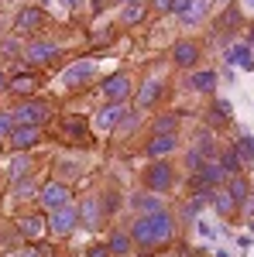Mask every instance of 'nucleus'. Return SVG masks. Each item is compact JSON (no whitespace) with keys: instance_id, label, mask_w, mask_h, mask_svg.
I'll return each instance as SVG.
<instances>
[{"instance_id":"6ab92c4d","label":"nucleus","mask_w":254,"mask_h":257,"mask_svg":"<svg viewBox=\"0 0 254 257\" xmlns=\"http://www.w3.org/2000/svg\"><path fill=\"white\" fill-rule=\"evenodd\" d=\"M144 14H148L144 0H127V4H124V11H120V21H124V24H141Z\"/></svg>"},{"instance_id":"1a4fd4ad","label":"nucleus","mask_w":254,"mask_h":257,"mask_svg":"<svg viewBox=\"0 0 254 257\" xmlns=\"http://www.w3.org/2000/svg\"><path fill=\"white\" fill-rule=\"evenodd\" d=\"M223 168H220V161H203L199 168H196V185H206V189H220L223 185Z\"/></svg>"},{"instance_id":"4468645a","label":"nucleus","mask_w":254,"mask_h":257,"mask_svg":"<svg viewBox=\"0 0 254 257\" xmlns=\"http://www.w3.org/2000/svg\"><path fill=\"white\" fill-rule=\"evenodd\" d=\"M227 196L234 206H244V202H251V182L244 175H234L230 178V185H227Z\"/></svg>"},{"instance_id":"0eeeda50","label":"nucleus","mask_w":254,"mask_h":257,"mask_svg":"<svg viewBox=\"0 0 254 257\" xmlns=\"http://www.w3.org/2000/svg\"><path fill=\"white\" fill-rule=\"evenodd\" d=\"M24 59H28V65H45V62L59 59V45L55 41H31Z\"/></svg>"},{"instance_id":"f8f14e48","label":"nucleus","mask_w":254,"mask_h":257,"mask_svg":"<svg viewBox=\"0 0 254 257\" xmlns=\"http://www.w3.org/2000/svg\"><path fill=\"white\" fill-rule=\"evenodd\" d=\"M41 141V131L38 127H14V131H11V144H14V148H18V151H24V148H35V144H38Z\"/></svg>"},{"instance_id":"473e14b6","label":"nucleus","mask_w":254,"mask_h":257,"mask_svg":"<svg viewBox=\"0 0 254 257\" xmlns=\"http://www.w3.org/2000/svg\"><path fill=\"white\" fill-rule=\"evenodd\" d=\"M186 165H189V168H199V165H203V158H199V151H189V155H186Z\"/></svg>"},{"instance_id":"393cba45","label":"nucleus","mask_w":254,"mask_h":257,"mask_svg":"<svg viewBox=\"0 0 254 257\" xmlns=\"http://www.w3.org/2000/svg\"><path fill=\"white\" fill-rule=\"evenodd\" d=\"M213 206L227 216V213H234V202H230V196L227 192H220V189H213Z\"/></svg>"},{"instance_id":"c9c22d12","label":"nucleus","mask_w":254,"mask_h":257,"mask_svg":"<svg viewBox=\"0 0 254 257\" xmlns=\"http://www.w3.org/2000/svg\"><path fill=\"white\" fill-rule=\"evenodd\" d=\"M4 89H7V76L0 72V93H4Z\"/></svg>"},{"instance_id":"5701e85b","label":"nucleus","mask_w":254,"mask_h":257,"mask_svg":"<svg viewBox=\"0 0 254 257\" xmlns=\"http://www.w3.org/2000/svg\"><path fill=\"white\" fill-rule=\"evenodd\" d=\"M251 144H254V141H251V134H244V138L237 141V148H234V158L240 161V165H251V155H254V151H251Z\"/></svg>"},{"instance_id":"aec40b11","label":"nucleus","mask_w":254,"mask_h":257,"mask_svg":"<svg viewBox=\"0 0 254 257\" xmlns=\"http://www.w3.org/2000/svg\"><path fill=\"white\" fill-rule=\"evenodd\" d=\"M131 206H134L141 216H148V213H158V209H161V196H155V192H148V196H134Z\"/></svg>"},{"instance_id":"e433bc0d","label":"nucleus","mask_w":254,"mask_h":257,"mask_svg":"<svg viewBox=\"0 0 254 257\" xmlns=\"http://www.w3.org/2000/svg\"><path fill=\"white\" fill-rule=\"evenodd\" d=\"M213 4H216V7H227V4H230V0H213Z\"/></svg>"},{"instance_id":"f257e3e1","label":"nucleus","mask_w":254,"mask_h":257,"mask_svg":"<svg viewBox=\"0 0 254 257\" xmlns=\"http://www.w3.org/2000/svg\"><path fill=\"white\" fill-rule=\"evenodd\" d=\"M172 233H176V219L168 216L165 209L148 213V216H137L134 226L127 230L131 243H141V247H161V243L172 240Z\"/></svg>"},{"instance_id":"dca6fc26","label":"nucleus","mask_w":254,"mask_h":257,"mask_svg":"<svg viewBox=\"0 0 254 257\" xmlns=\"http://www.w3.org/2000/svg\"><path fill=\"white\" fill-rule=\"evenodd\" d=\"M41 21H45V14H41L38 7H21V11H18V18H14V24H18L21 31H35Z\"/></svg>"},{"instance_id":"9b49d317","label":"nucleus","mask_w":254,"mask_h":257,"mask_svg":"<svg viewBox=\"0 0 254 257\" xmlns=\"http://www.w3.org/2000/svg\"><path fill=\"white\" fill-rule=\"evenodd\" d=\"M165 93V79H158V76H148L144 86L137 89V106H151L158 96Z\"/></svg>"},{"instance_id":"4be33fe9","label":"nucleus","mask_w":254,"mask_h":257,"mask_svg":"<svg viewBox=\"0 0 254 257\" xmlns=\"http://www.w3.org/2000/svg\"><path fill=\"white\" fill-rule=\"evenodd\" d=\"M107 250H110V257H127L131 254V237L127 233H114L110 243H107Z\"/></svg>"},{"instance_id":"f704fd0d","label":"nucleus","mask_w":254,"mask_h":257,"mask_svg":"<svg viewBox=\"0 0 254 257\" xmlns=\"http://www.w3.org/2000/svg\"><path fill=\"white\" fill-rule=\"evenodd\" d=\"M251 4H254V0H240V11H244V14H251Z\"/></svg>"},{"instance_id":"cd10ccee","label":"nucleus","mask_w":254,"mask_h":257,"mask_svg":"<svg viewBox=\"0 0 254 257\" xmlns=\"http://www.w3.org/2000/svg\"><path fill=\"white\" fill-rule=\"evenodd\" d=\"M86 257H110V250H107V243H93V247L86 250Z\"/></svg>"},{"instance_id":"c85d7f7f","label":"nucleus","mask_w":254,"mask_h":257,"mask_svg":"<svg viewBox=\"0 0 254 257\" xmlns=\"http://www.w3.org/2000/svg\"><path fill=\"white\" fill-rule=\"evenodd\" d=\"M24 168H28V158H24V155H18V158H14V165H11L14 178H21V172H24Z\"/></svg>"},{"instance_id":"39448f33","label":"nucleus","mask_w":254,"mask_h":257,"mask_svg":"<svg viewBox=\"0 0 254 257\" xmlns=\"http://www.w3.org/2000/svg\"><path fill=\"white\" fill-rule=\"evenodd\" d=\"M45 226L52 230V233H59V237H65V233H72L79 226V213L72 209V206H62V209H52V216L45 219Z\"/></svg>"},{"instance_id":"a211bd4d","label":"nucleus","mask_w":254,"mask_h":257,"mask_svg":"<svg viewBox=\"0 0 254 257\" xmlns=\"http://www.w3.org/2000/svg\"><path fill=\"white\" fill-rule=\"evenodd\" d=\"M216 86H220L216 72H193L189 76V89H196V93H213Z\"/></svg>"},{"instance_id":"f03ea898","label":"nucleus","mask_w":254,"mask_h":257,"mask_svg":"<svg viewBox=\"0 0 254 257\" xmlns=\"http://www.w3.org/2000/svg\"><path fill=\"white\" fill-rule=\"evenodd\" d=\"M172 185H176V168H172L168 161H151V165L144 168V189H148V192L161 196V192H168Z\"/></svg>"},{"instance_id":"b1692460","label":"nucleus","mask_w":254,"mask_h":257,"mask_svg":"<svg viewBox=\"0 0 254 257\" xmlns=\"http://www.w3.org/2000/svg\"><path fill=\"white\" fill-rule=\"evenodd\" d=\"M206 7H210V4H206V0H189V11H186V24H196V21H203V14H206Z\"/></svg>"},{"instance_id":"412c9836","label":"nucleus","mask_w":254,"mask_h":257,"mask_svg":"<svg viewBox=\"0 0 254 257\" xmlns=\"http://www.w3.org/2000/svg\"><path fill=\"white\" fill-rule=\"evenodd\" d=\"M45 230H48V226H45V216H24L21 219V233H24V237H41V233H45Z\"/></svg>"},{"instance_id":"2eb2a0df","label":"nucleus","mask_w":254,"mask_h":257,"mask_svg":"<svg viewBox=\"0 0 254 257\" xmlns=\"http://www.w3.org/2000/svg\"><path fill=\"white\" fill-rule=\"evenodd\" d=\"M227 59H230V65H237V69H251V38L237 41L234 48L227 52Z\"/></svg>"},{"instance_id":"bb28decb","label":"nucleus","mask_w":254,"mask_h":257,"mask_svg":"<svg viewBox=\"0 0 254 257\" xmlns=\"http://www.w3.org/2000/svg\"><path fill=\"white\" fill-rule=\"evenodd\" d=\"M14 127H18V123H14L11 113H0V134H7V138H11V131H14Z\"/></svg>"},{"instance_id":"2f4dec72","label":"nucleus","mask_w":254,"mask_h":257,"mask_svg":"<svg viewBox=\"0 0 254 257\" xmlns=\"http://www.w3.org/2000/svg\"><path fill=\"white\" fill-rule=\"evenodd\" d=\"M186 11H189V0H172V14L186 18Z\"/></svg>"},{"instance_id":"ddd939ff","label":"nucleus","mask_w":254,"mask_h":257,"mask_svg":"<svg viewBox=\"0 0 254 257\" xmlns=\"http://www.w3.org/2000/svg\"><path fill=\"white\" fill-rule=\"evenodd\" d=\"M97 72V62L93 59H82V62H72V69H65V86H76V82H86L90 76Z\"/></svg>"},{"instance_id":"7ed1b4c3","label":"nucleus","mask_w":254,"mask_h":257,"mask_svg":"<svg viewBox=\"0 0 254 257\" xmlns=\"http://www.w3.org/2000/svg\"><path fill=\"white\" fill-rule=\"evenodd\" d=\"M100 93L107 96V103L110 106H120L124 99L134 93V86H131V76H124V72H117V76H110V79H103V86H100Z\"/></svg>"},{"instance_id":"72a5a7b5","label":"nucleus","mask_w":254,"mask_h":257,"mask_svg":"<svg viewBox=\"0 0 254 257\" xmlns=\"http://www.w3.org/2000/svg\"><path fill=\"white\" fill-rule=\"evenodd\" d=\"M155 11H161V14L172 11V0H155Z\"/></svg>"},{"instance_id":"6e6552de","label":"nucleus","mask_w":254,"mask_h":257,"mask_svg":"<svg viewBox=\"0 0 254 257\" xmlns=\"http://www.w3.org/2000/svg\"><path fill=\"white\" fill-rule=\"evenodd\" d=\"M172 62H176L179 69H193L196 62H199V45L189 38L176 41V48H172Z\"/></svg>"},{"instance_id":"9d476101","label":"nucleus","mask_w":254,"mask_h":257,"mask_svg":"<svg viewBox=\"0 0 254 257\" xmlns=\"http://www.w3.org/2000/svg\"><path fill=\"white\" fill-rule=\"evenodd\" d=\"M176 144H179L176 134H155V138L148 141V158H155V161L168 158V155L176 151Z\"/></svg>"},{"instance_id":"20e7f679","label":"nucleus","mask_w":254,"mask_h":257,"mask_svg":"<svg viewBox=\"0 0 254 257\" xmlns=\"http://www.w3.org/2000/svg\"><path fill=\"white\" fill-rule=\"evenodd\" d=\"M11 117H14V123H21V127H41V123L48 120V106H45V103H35V99H28V103H21Z\"/></svg>"},{"instance_id":"423d86ee","label":"nucleus","mask_w":254,"mask_h":257,"mask_svg":"<svg viewBox=\"0 0 254 257\" xmlns=\"http://www.w3.org/2000/svg\"><path fill=\"white\" fill-rule=\"evenodd\" d=\"M69 185H62V182H48V185H41L38 192V202L52 213V209H62V206H69Z\"/></svg>"},{"instance_id":"c756f323","label":"nucleus","mask_w":254,"mask_h":257,"mask_svg":"<svg viewBox=\"0 0 254 257\" xmlns=\"http://www.w3.org/2000/svg\"><path fill=\"white\" fill-rule=\"evenodd\" d=\"M11 86H14V89H35V79H31V76H21V79H14Z\"/></svg>"},{"instance_id":"f3484780","label":"nucleus","mask_w":254,"mask_h":257,"mask_svg":"<svg viewBox=\"0 0 254 257\" xmlns=\"http://www.w3.org/2000/svg\"><path fill=\"white\" fill-rule=\"evenodd\" d=\"M117 120H124V106H110V103H107V106L97 113V127L100 131H114Z\"/></svg>"},{"instance_id":"a878e982","label":"nucleus","mask_w":254,"mask_h":257,"mask_svg":"<svg viewBox=\"0 0 254 257\" xmlns=\"http://www.w3.org/2000/svg\"><path fill=\"white\" fill-rule=\"evenodd\" d=\"M155 134H176V117H158L155 120Z\"/></svg>"},{"instance_id":"7c9ffc66","label":"nucleus","mask_w":254,"mask_h":257,"mask_svg":"<svg viewBox=\"0 0 254 257\" xmlns=\"http://www.w3.org/2000/svg\"><path fill=\"white\" fill-rule=\"evenodd\" d=\"M220 168H227V172H234V175H237V172H240V161H237L234 155H227V158H223V165H220Z\"/></svg>"}]
</instances>
